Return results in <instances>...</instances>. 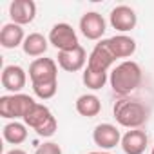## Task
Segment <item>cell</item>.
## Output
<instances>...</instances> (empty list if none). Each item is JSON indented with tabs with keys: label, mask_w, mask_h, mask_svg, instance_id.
I'll list each match as a JSON object with an SVG mask.
<instances>
[{
	"label": "cell",
	"mask_w": 154,
	"mask_h": 154,
	"mask_svg": "<svg viewBox=\"0 0 154 154\" xmlns=\"http://www.w3.org/2000/svg\"><path fill=\"white\" fill-rule=\"evenodd\" d=\"M29 80L36 98L51 100L58 91V63L53 58H36L29 65Z\"/></svg>",
	"instance_id": "cell-1"
},
{
	"label": "cell",
	"mask_w": 154,
	"mask_h": 154,
	"mask_svg": "<svg viewBox=\"0 0 154 154\" xmlns=\"http://www.w3.org/2000/svg\"><path fill=\"white\" fill-rule=\"evenodd\" d=\"M143 72L134 60H123L109 72V84L118 96H129L141 85Z\"/></svg>",
	"instance_id": "cell-2"
},
{
	"label": "cell",
	"mask_w": 154,
	"mask_h": 154,
	"mask_svg": "<svg viewBox=\"0 0 154 154\" xmlns=\"http://www.w3.org/2000/svg\"><path fill=\"white\" fill-rule=\"evenodd\" d=\"M112 114H114V120L118 125L131 131V129H141V125L147 123L150 111L143 102L123 96V98L116 100V103L112 107Z\"/></svg>",
	"instance_id": "cell-3"
},
{
	"label": "cell",
	"mask_w": 154,
	"mask_h": 154,
	"mask_svg": "<svg viewBox=\"0 0 154 154\" xmlns=\"http://www.w3.org/2000/svg\"><path fill=\"white\" fill-rule=\"evenodd\" d=\"M24 123L42 138H51L58 129V122H56L54 114L51 112V109L38 102L27 112V116L24 118Z\"/></svg>",
	"instance_id": "cell-4"
},
{
	"label": "cell",
	"mask_w": 154,
	"mask_h": 154,
	"mask_svg": "<svg viewBox=\"0 0 154 154\" xmlns=\"http://www.w3.org/2000/svg\"><path fill=\"white\" fill-rule=\"evenodd\" d=\"M36 102L24 93L18 94H4L0 96V116L6 120H18V118H26L27 112L33 109Z\"/></svg>",
	"instance_id": "cell-5"
},
{
	"label": "cell",
	"mask_w": 154,
	"mask_h": 154,
	"mask_svg": "<svg viewBox=\"0 0 154 154\" xmlns=\"http://www.w3.org/2000/svg\"><path fill=\"white\" fill-rule=\"evenodd\" d=\"M49 44L53 47H56L58 51H71L74 47H78L80 42H78V35L72 29L71 24L67 22H58L51 27L49 31V36H47Z\"/></svg>",
	"instance_id": "cell-6"
},
{
	"label": "cell",
	"mask_w": 154,
	"mask_h": 154,
	"mask_svg": "<svg viewBox=\"0 0 154 154\" xmlns=\"http://www.w3.org/2000/svg\"><path fill=\"white\" fill-rule=\"evenodd\" d=\"M87 51L78 45V47H74L71 51H58V56H56V63L60 69L67 71V72H78L82 69L87 67Z\"/></svg>",
	"instance_id": "cell-7"
},
{
	"label": "cell",
	"mask_w": 154,
	"mask_h": 154,
	"mask_svg": "<svg viewBox=\"0 0 154 154\" xmlns=\"http://www.w3.org/2000/svg\"><path fill=\"white\" fill-rule=\"evenodd\" d=\"M107 31V24H105V18L96 13V11H87L82 15L80 18V33L87 38V40H93V42H100L102 36L105 35Z\"/></svg>",
	"instance_id": "cell-8"
},
{
	"label": "cell",
	"mask_w": 154,
	"mask_h": 154,
	"mask_svg": "<svg viewBox=\"0 0 154 154\" xmlns=\"http://www.w3.org/2000/svg\"><path fill=\"white\" fill-rule=\"evenodd\" d=\"M109 22H111L112 29H116L120 35H125V33H129L136 27L138 15L129 6H116L109 15Z\"/></svg>",
	"instance_id": "cell-9"
},
{
	"label": "cell",
	"mask_w": 154,
	"mask_h": 154,
	"mask_svg": "<svg viewBox=\"0 0 154 154\" xmlns=\"http://www.w3.org/2000/svg\"><path fill=\"white\" fill-rule=\"evenodd\" d=\"M116 62L114 54L111 53V49L107 47V42L105 40H100L91 54H89V60H87V69L91 71H96V72H107L111 69V65Z\"/></svg>",
	"instance_id": "cell-10"
},
{
	"label": "cell",
	"mask_w": 154,
	"mask_h": 154,
	"mask_svg": "<svg viewBox=\"0 0 154 154\" xmlns=\"http://www.w3.org/2000/svg\"><path fill=\"white\" fill-rule=\"evenodd\" d=\"M93 141L102 150H111L122 143V134L112 123H98L93 131Z\"/></svg>",
	"instance_id": "cell-11"
},
{
	"label": "cell",
	"mask_w": 154,
	"mask_h": 154,
	"mask_svg": "<svg viewBox=\"0 0 154 154\" xmlns=\"http://www.w3.org/2000/svg\"><path fill=\"white\" fill-rule=\"evenodd\" d=\"M0 80H2V87L6 91H9L11 94H18V93H22V89L27 84V72L24 71V67L11 63V65L4 67Z\"/></svg>",
	"instance_id": "cell-12"
},
{
	"label": "cell",
	"mask_w": 154,
	"mask_h": 154,
	"mask_svg": "<svg viewBox=\"0 0 154 154\" xmlns=\"http://www.w3.org/2000/svg\"><path fill=\"white\" fill-rule=\"evenodd\" d=\"M9 17L13 24L27 26L36 18V4L33 0H13L9 4Z\"/></svg>",
	"instance_id": "cell-13"
},
{
	"label": "cell",
	"mask_w": 154,
	"mask_h": 154,
	"mask_svg": "<svg viewBox=\"0 0 154 154\" xmlns=\"http://www.w3.org/2000/svg\"><path fill=\"white\" fill-rule=\"evenodd\" d=\"M120 145L125 154H143L149 145V136L141 129H131L122 136Z\"/></svg>",
	"instance_id": "cell-14"
},
{
	"label": "cell",
	"mask_w": 154,
	"mask_h": 154,
	"mask_svg": "<svg viewBox=\"0 0 154 154\" xmlns=\"http://www.w3.org/2000/svg\"><path fill=\"white\" fill-rule=\"evenodd\" d=\"M107 47L114 54V58H131L136 53V40L129 35H114L111 38H105Z\"/></svg>",
	"instance_id": "cell-15"
},
{
	"label": "cell",
	"mask_w": 154,
	"mask_h": 154,
	"mask_svg": "<svg viewBox=\"0 0 154 154\" xmlns=\"http://www.w3.org/2000/svg\"><path fill=\"white\" fill-rule=\"evenodd\" d=\"M26 40L24 29L18 24H4L2 29H0V45L4 49H17L18 45H22Z\"/></svg>",
	"instance_id": "cell-16"
},
{
	"label": "cell",
	"mask_w": 154,
	"mask_h": 154,
	"mask_svg": "<svg viewBox=\"0 0 154 154\" xmlns=\"http://www.w3.org/2000/svg\"><path fill=\"white\" fill-rule=\"evenodd\" d=\"M74 107H76V112H78L80 116H84V118H94L102 111V102H100V98L96 94L85 93V94L76 98Z\"/></svg>",
	"instance_id": "cell-17"
},
{
	"label": "cell",
	"mask_w": 154,
	"mask_h": 154,
	"mask_svg": "<svg viewBox=\"0 0 154 154\" xmlns=\"http://www.w3.org/2000/svg\"><path fill=\"white\" fill-rule=\"evenodd\" d=\"M47 47H49V40L40 35V33H31L26 36L24 44H22V49L27 56L31 58H38V56H44L47 53Z\"/></svg>",
	"instance_id": "cell-18"
},
{
	"label": "cell",
	"mask_w": 154,
	"mask_h": 154,
	"mask_svg": "<svg viewBox=\"0 0 154 154\" xmlns=\"http://www.w3.org/2000/svg\"><path fill=\"white\" fill-rule=\"evenodd\" d=\"M2 136L8 143L11 145H20L27 140V125L22 123V122H9L4 125L2 129Z\"/></svg>",
	"instance_id": "cell-19"
},
{
	"label": "cell",
	"mask_w": 154,
	"mask_h": 154,
	"mask_svg": "<svg viewBox=\"0 0 154 154\" xmlns=\"http://www.w3.org/2000/svg\"><path fill=\"white\" fill-rule=\"evenodd\" d=\"M82 82H84V85L87 89L100 91L109 82V72H96V71H91V69L85 67L84 72H82Z\"/></svg>",
	"instance_id": "cell-20"
},
{
	"label": "cell",
	"mask_w": 154,
	"mask_h": 154,
	"mask_svg": "<svg viewBox=\"0 0 154 154\" xmlns=\"http://www.w3.org/2000/svg\"><path fill=\"white\" fill-rule=\"evenodd\" d=\"M35 154H62V147L56 141H44L36 147Z\"/></svg>",
	"instance_id": "cell-21"
},
{
	"label": "cell",
	"mask_w": 154,
	"mask_h": 154,
	"mask_svg": "<svg viewBox=\"0 0 154 154\" xmlns=\"http://www.w3.org/2000/svg\"><path fill=\"white\" fill-rule=\"evenodd\" d=\"M6 154H27V152L22 150V149H11V150H8Z\"/></svg>",
	"instance_id": "cell-22"
},
{
	"label": "cell",
	"mask_w": 154,
	"mask_h": 154,
	"mask_svg": "<svg viewBox=\"0 0 154 154\" xmlns=\"http://www.w3.org/2000/svg\"><path fill=\"white\" fill-rule=\"evenodd\" d=\"M87 154H111L107 150H93V152H87Z\"/></svg>",
	"instance_id": "cell-23"
},
{
	"label": "cell",
	"mask_w": 154,
	"mask_h": 154,
	"mask_svg": "<svg viewBox=\"0 0 154 154\" xmlns=\"http://www.w3.org/2000/svg\"><path fill=\"white\" fill-rule=\"evenodd\" d=\"M150 154H154V147H152V150H150Z\"/></svg>",
	"instance_id": "cell-24"
}]
</instances>
